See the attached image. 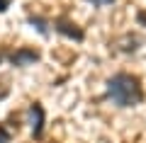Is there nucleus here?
Masks as SVG:
<instances>
[{
    "mask_svg": "<svg viewBox=\"0 0 146 143\" xmlns=\"http://www.w3.org/2000/svg\"><path fill=\"white\" fill-rule=\"evenodd\" d=\"M107 97L117 107H136L144 100L141 80L131 73H115L107 80Z\"/></svg>",
    "mask_w": 146,
    "mask_h": 143,
    "instance_id": "f257e3e1",
    "label": "nucleus"
},
{
    "mask_svg": "<svg viewBox=\"0 0 146 143\" xmlns=\"http://www.w3.org/2000/svg\"><path fill=\"white\" fill-rule=\"evenodd\" d=\"M39 58H42V53L36 51V49H32V46H20V49H15L12 53H7V61L15 68L34 66V63H39Z\"/></svg>",
    "mask_w": 146,
    "mask_h": 143,
    "instance_id": "f03ea898",
    "label": "nucleus"
},
{
    "mask_svg": "<svg viewBox=\"0 0 146 143\" xmlns=\"http://www.w3.org/2000/svg\"><path fill=\"white\" fill-rule=\"evenodd\" d=\"M51 27H54V29H56L61 36H66V39H73V41H83V39H85L83 29H80V27L76 24L73 20H68L66 15H58L56 20L51 22Z\"/></svg>",
    "mask_w": 146,
    "mask_h": 143,
    "instance_id": "7ed1b4c3",
    "label": "nucleus"
},
{
    "mask_svg": "<svg viewBox=\"0 0 146 143\" xmlns=\"http://www.w3.org/2000/svg\"><path fill=\"white\" fill-rule=\"evenodd\" d=\"M29 124H32V136L42 138V133H44V107L39 102L29 104Z\"/></svg>",
    "mask_w": 146,
    "mask_h": 143,
    "instance_id": "20e7f679",
    "label": "nucleus"
},
{
    "mask_svg": "<svg viewBox=\"0 0 146 143\" xmlns=\"http://www.w3.org/2000/svg\"><path fill=\"white\" fill-rule=\"evenodd\" d=\"M29 24L34 27L39 34H44V36L49 34V27H51V24H49V20H44V17H39V15H29Z\"/></svg>",
    "mask_w": 146,
    "mask_h": 143,
    "instance_id": "39448f33",
    "label": "nucleus"
},
{
    "mask_svg": "<svg viewBox=\"0 0 146 143\" xmlns=\"http://www.w3.org/2000/svg\"><path fill=\"white\" fill-rule=\"evenodd\" d=\"M122 44H127L124 49H122V51H136V49H139V39H136V36H124V39H122Z\"/></svg>",
    "mask_w": 146,
    "mask_h": 143,
    "instance_id": "423d86ee",
    "label": "nucleus"
},
{
    "mask_svg": "<svg viewBox=\"0 0 146 143\" xmlns=\"http://www.w3.org/2000/svg\"><path fill=\"white\" fill-rule=\"evenodd\" d=\"M12 136H10V129L5 126V124H0V143H10Z\"/></svg>",
    "mask_w": 146,
    "mask_h": 143,
    "instance_id": "0eeeda50",
    "label": "nucleus"
},
{
    "mask_svg": "<svg viewBox=\"0 0 146 143\" xmlns=\"http://www.w3.org/2000/svg\"><path fill=\"white\" fill-rule=\"evenodd\" d=\"M136 22H139L141 27H146V12H144V10H139V12H136Z\"/></svg>",
    "mask_w": 146,
    "mask_h": 143,
    "instance_id": "6e6552de",
    "label": "nucleus"
},
{
    "mask_svg": "<svg viewBox=\"0 0 146 143\" xmlns=\"http://www.w3.org/2000/svg\"><path fill=\"white\" fill-rule=\"evenodd\" d=\"M90 3H93V5H112L115 0H90Z\"/></svg>",
    "mask_w": 146,
    "mask_h": 143,
    "instance_id": "1a4fd4ad",
    "label": "nucleus"
},
{
    "mask_svg": "<svg viewBox=\"0 0 146 143\" xmlns=\"http://www.w3.org/2000/svg\"><path fill=\"white\" fill-rule=\"evenodd\" d=\"M10 7V0H0V12H5Z\"/></svg>",
    "mask_w": 146,
    "mask_h": 143,
    "instance_id": "9d476101",
    "label": "nucleus"
},
{
    "mask_svg": "<svg viewBox=\"0 0 146 143\" xmlns=\"http://www.w3.org/2000/svg\"><path fill=\"white\" fill-rule=\"evenodd\" d=\"M5 58H7V53H5V51H0V63L5 61Z\"/></svg>",
    "mask_w": 146,
    "mask_h": 143,
    "instance_id": "9b49d317",
    "label": "nucleus"
},
{
    "mask_svg": "<svg viewBox=\"0 0 146 143\" xmlns=\"http://www.w3.org/2000/svg\"><path fill=\"white\" fill-rule=\"evenodd\" d=\"M5 95H7V90H5V87H3V90H0V100L5 97Z\"/></svg>",
    "mask_w": 146,
    "mask_h": 143,
    "instance_id": "f8f14e48",
    "label": "nucleus"
}]
</instances>
